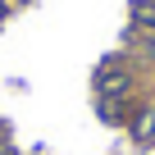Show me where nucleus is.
<instances>
[{"label": "nucleus", "instance_id": "nucleus-1", "mask_svg": "<svg viewBox=\"0 0 155 155\" xmlns=\"http://www.w3.org/2000/svg\"><path fill=\"white\" fill-rule=\"evenodd\" d=\"M132 18H137V28L155 32V0H137V5H132Z\"/></svg>", "mask_w": 155, "mask_h": 155}, {"label": "nucleus", "instance_id": "nucleus-2", "mask_svg": "<svg viewBox=\"0 0 155 155\" xmlns=\"http://www.w3.org/2000/svg\"><path fill=\"white\" fill-rule=\"evenodd\" d=\"M0 155H9V137H5V128H0Z\"/></svg>", "mask_w": 155, "mask_h": 155}, {"label": "nucleus", "instance_id": "nucleus-3", "mask_svg": "<svg viewBox=\"0 0 155 155\" xmlns=\"http://www.w3.org/2000/svg\"><path fill=\"white\" fill-rule=\"evenodd\" d=\"M5 14H9V0H0V23H5Z\"/></svg>", "mask_w": 155, "mask_h": 155}]
</instances>
